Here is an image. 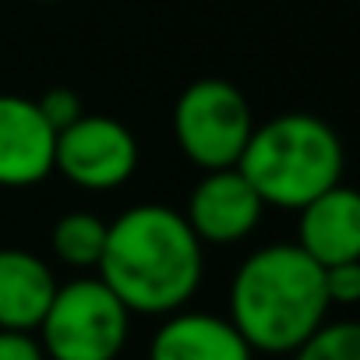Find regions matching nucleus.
Here are the masks:
<instances>
[{
	"instance_id": "nucleus-14",
	"label": "nucleus",
	"mask_w": 360,
	"mask_h": 360,
	"mask_svg": "<svg viewBox=\"0 0 360 360\" xmlns=\"http://www.w3.org/2000/svg\"><path fill=\"white\" fill-rule=\"evenodd\" d=\"M39 103V110H43V117H46V124L60 134L64 127H71L75 120H82L85 117V110H82V99H78V92H71V89H50L43 99H36Z\"/></svg>"
},
{
	"instance_id": "nucleus-2",
	"label": "nucleus",
	"mask_w": 360,
	"mask_h": 360,
	"mask_svg": "<svg viewBox=\"0 0 360 360\" xmlns=\"http://www.w3.org/2000/svg\"><path fill=\"white\" fill-rule=\"evenodd\" d=\"M325 269L297 244L251 251L230 283V321L255 353H293L328 321Z\"/></svg>"
},
{
	"instance_id": "nucleus-6",
	"label": "nucleus",
	"mask_w": 360,
	"mask_h": 360,
	"mask_svg": "<svg viewBox=\"0 0 360 360\" xmlns=\"http://www.w3.org/2000/svg\"><path fill=\"white\" fill-rule=\"evenodd\" d=\"M53 169L82 191H113L138 169V138L113 117L85 113L57 134Z\"/></svg>"
},
{
	"instance_id": "nucleus-1",
	"label": "nucleus",
	"mask_w": 360,
	"mask_h": 360,
	"mask_svg": "<svg viewBox=\"0 0 360 360\" xmlns=\"http://www.w3.org/2000/svg\"><path fill=\"white\" fill-rule=\"evenodd\" d=\"M99 279L131 314H173L198 293L205 276V244L184 212L145 202L110 223Z\"/></svg>"
},
{
	"instance_id": "nucleus-10",
	"label": "nucleus",
	"mask_w": 360,
	"mask_h": 360,
	"mask_svg": "<svg viewBox=\"0 0 360 360\" xmlns=\"http://www.w3.org/2000/svg\"><path fill=\"white\" fill-rule=\"evenodd\" d=\"M255 349L230 318L209 311H173L148 342V360H251Z\"/></svg>"
},
{
	"instance_id": "nucleus-4",
	"label": "nucleus",
	"mask_w": 360,
	"mask_h": 360,
	"mask_svg": "<svg viewBox=\"0 0 360 360\" xmlns=\"http://www.w3.org/2000/svg\"><path fill=\"white\" fill-rule=\"evenodd\" d=\"M127 328L131 311L120 297L99 276H82L57 286L36 332L46 360H117L127 342Z\"/></svg>"
},
{
	"instance_id": "nucleus-15",
	"label": "nucleus",
	"mask_w": 360,
	"mask_h": 360,
	"mask_svg": "<svg viewBox=\"0 0 360 360\" xmlns=\"http://www.w3.org/2000/svg\"><path fill=\"white\" fill-rule=\"evenodd\" d=\"M325 293H328V304H342V307L360 304V262L328 265L325 269Z\"/></svg>"
},
{
	"instance_id": "nucleus-12",
	"label": "nucleus",
	"mask_w": 360,
	"mask_h": 360,
	"mask_svg": "<svg viewBox=\"0 0 360 360\" xmlns=\"http://www.w3.org/2000/svg\"><path fill=\"white\" fill-rule=\"evenodd\" d=\"M106 233H110L106 219H99L96 212L75 209L57 219V226L50 233V248L68 269H99Z\"/></svg>"
},
{
	"instance_id": "nucleus-13",
	"label": "nucleus",
	"mask_w": 360,
	"mask_h": 360,
	"mask_svg": "<svg viewBox=\"0 0 360 360\" xmlns=\"http://www.w3.org/2000/svg\"><path fill=\"white\" fill-rule=\"evenodd\" d=\"M293 360H360V321H325Z\"/></svg>"
},
{
	"instance_id": "nucleus-16",
	"label": "nucleus",
	"mask_w": 360,
	"mask_h": 360,
	"mask_svg": "<svg viewBox=\"0 0 360 360\" xmlns=\"http://www.w3.org/2000/svg\"><path fill=\"white\" fill-rule=\"evenodd\" d=\"M0 360H46V353L32 332H4L0 328Z\"/></svg>"
},
{
	"instance_id": "nucleus-8",
	"label": "nucleus",
	"mask_w": 360,
	"mask_h": 360,
	"mask_svg": "<svg viewBox=\"0 0 360 360\" xmlns=\"http://www.w3.org/2000/svg\"><path fill=\"white\" fill-rule=\"evenodd\" d=\"M57 131L36 99L0 96V188H32L53 173Z\"/></svg>"
},
{
	"instance_id": "nucleus-7",
	"label": "nucleus",
	"mask_w": 360,
	"mask_h": 360,
	"mask_svg": "<svg viewBox=\"0 0 360 360\" xmlns=\"http://www.w3.org/2000/svg\"><path fill=\"white\" fill-rule=\"evenodd\" d=\"M265 202L251 188V180L230 166V169H209L184 209L188 226L202 244H240L251 237L262 223Z\"/></svg>"
},
{
	"instance_id": "nucleus-3",
	"label": "nucleus",
	"mask_w": 360,
	"mask_h": 360,
	"mask_svg": "<svg viewBox=\"0 0 360 360\" xmlns=\"http://www.w3.org/2000/svg\"><path fill=\"white\" fill-rule=\"evenodd\" d=\"M342 141L332 124L311 113H283L255 124L237 162L265 205L300 212L307 202L342 184Z\"/></svg>"
},
{
	"instance_id": "nucleus-9",
	"label": "nucleus",
	"mask_w": 360,
	"mask_h": 360,
	"mask_svg": "<svg viewBox=\"0 0 360 360\" xmlns=\"http://www.w3.org/2000/svg\"><path fill=\"white\" fill-rule=\"evenodd\" d=\"M293 244L321 269L360 262V191L349 184H335L307 202L300 209Z\"/></svg>"
},
{
	"instance_id": "nucleus-5",
	"label": "nucleus",
	"mask_w": 360,
	"mask_h": 360,
	"mask_svg": "<svg viewBox=\"0 0 360 360\" xmlns=\"http://www.w3.org/2000/svg\"><path fill=\"white\" fill-rule=\"evenodd\" d=\"M173 134L198 169H230L240 162L255 134V113L233 82L202 78L180 92L173 106Z\"/></svg>"
},
{
	"instance_id": "nucleus-11",
	"label": "nucleus",
	"mask_w": 360,
	"mask_h": 360,
	"mask_svg": "<svg viewBox=\"0 0 360 360\" xmlns=\"http://www.w3.org/2000/svg\"><path fill=\"white\" fill-rule=\"evenodd\" d=\"M53 269L39 255L25 248H0V328L36 332L53 304Z\"/></svg>"
}]
</instances>
